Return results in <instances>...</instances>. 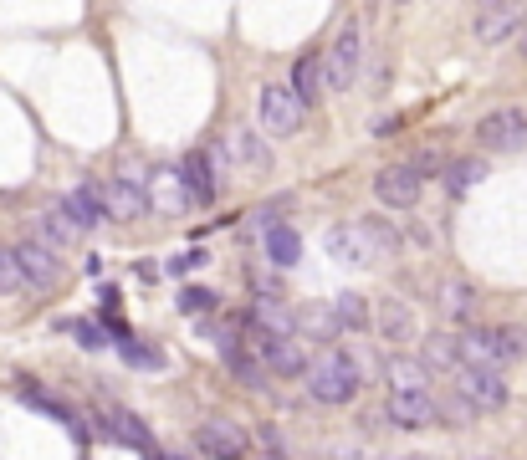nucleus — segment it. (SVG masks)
<instances>
[{
  "mask_svg": "<svg viewBox=\"0 0 527 460\" xmlns=\"http://www.w3.org/2000/svg\"><path fill=\"white\" fill-rule=\"evenodd\" d=\"M522 353H527L522 328H466V333H456V358L471 363V368H507Z\"/></svg>",
  "mask_w": 527,
  "mask_h": 460,
  "instance_id": "obj_1",
  "label": "nucleus"
},
{
  "mask_svg": "<svg viewBox=\"0 0 527 460\" xmlns=\"http://www.w3.org/2000/svg\"><path fill=\"white\" fill-rule=\"evenodd\" d=\"M302 374H307L302 379L307 394H313L318 404H333V409L338 404H354L359 399V384H364L359 379V363L348 358V353H323L313 368H302Z\"/></svg>",
  "mask_w": 527,
  "mask_h": 460,
  "instance_id": "obj_2",
  "label": "nucleus"
},
{
  "mask_svg": "<svg viewBox=\"0 0 527 460\" xmlns=\"http://www.w3.org/2000/svg\"><path fill=\"white\" fill-rule=\"evenodd\" d=\"M241 328H246V348H251V358L261 363V368H267V379H302V348L292 343V338H282V333H267V328H261V322L256 317H246L241 322Z\"/></svg>",
  "mask_w": 527,
  "mask_h": 460,
  "instance_id": "obj_3",
  "label": "nucleus"
},
{
  "mask_svg": "<svg viewBox=\"0 0 527 460\" xmlns=\"http://www.w3.org/2000/svg\"><path fill=\"white\" fill-rule=\"evenodd\" d=\"M476 144L492 149V154L527 149V108H497L487 118H476Z\"/></svg>",
  "mask_w": 527,
  "mask_h": 460,
  "instance_id": "obj_4",
  "label": "nucleus"
},
{
  "mask_svg": "<svg viewBox=\"0 0 527 460\" xmlns=\"http://www.w3.org/2000/svg\"><path fill=\"white\" fill-rule=\"evenodd\" d=\"M302 103L292 98V87L282 82H267L261 87V98H256V118H261V133H272V138H292L302 128Z\"/></svg>",
  "mask_w": 527,
  "mask_h": 460,
  "instance_id": "obj_5",
  "label": "nucleus"
},
{
  "mask_svg": "<svg viewBox=\"0 0 527 460\" xmlns=\"http://www.w3.org/2000/svg\"><path fill=\"white\" fill-rule=\"evenodd\" d=\"M456 394H461V404H471V409H502V404L512 399L502 368H471V363L456 368Z\"/></svg>",
  "mask_w": 527,
  "mask_h": 460,
  "instance_id": "obj_6",
  "label": "nucleus"
},
{
  "mask_svg": "<svg viewBox=\"0 0 527 460\" xmlns=\"http://www.w3.org/2000/svg\"><path fill=\"white\" fill-rule=\"evenodd\" d=\"M11 256H16V266H21V276H26V292H47V287H57V282H62V251L41 246L36 236L16 241V246H11Z\"/></svg>",
  "mask_w": 527,
  "mask_h": 460,
  "instance_id": "obj_7",
  "label": "nucleus"
},
{
  "mask_svg": "<svg viewBox=\"0 0 527 460\" xmlns=\"http://www.w3.org/2000/svg\"><path fill=\"white\" fill-rule=\"evenodd\" d=\"M359 52H364V31H359V21H348V26L338 31V41L328 46V57H323V82H328L333 92H343L348 82H354Z\"/></svg>",
  "mask_w": 527,
  "mask_h": 460,
  "instance_id": "obj_8",
  "label": "nucleus"
},
{
  "mask_svg": "<svg viewBox=\"0 0 527 460\" xmlns=\"http://www.w3.org/2000/svg\"><path fill=\"white\" fill-rule=\"evenodd\" d=\"M420 190H425V179L415 164H389L374 174V195L384 210H415L420 205Z\"/></svg>",
  "mask_w": 527,
  "mask_h": 460,
  "instance_id": "obj_9",
  "label": "nucleus"
},
{
  "mask_svg": "<svg viewBox=\"0 0 527 460\" xmlns=\"http://www.w3.org/2000/svg\"><path fill=\"white\" fill-rule=\"evenodd\" d=\"M93 420H98V435L118 440V445H134L144 455H154V435L139 414H128L123 404H93Z\"/></svg>",
  "mask_w": 527,
  "mask_h": 460,
  "instance_id": "obj_10",
  "label": "nucleus"
},
{
  "mask_svg": "<svg viewBox=\"0 0 527 460\" xmlns=\"http://www.w3.org/2000/svg\"><path fill=\"white\" fill-rule=\"evenodd\" d=\"M384 420H389L394 430H430L435 420H441V399H435L430 389H425V394H389Z\"/></svg>",
  "mask_w": 527,
  "mask_h": 460,
  "instance_id": "obj_11",
  "label": "nucleus"
},
{
  "mask_svg": "<svg viewBox=\"0 0 527 460\" xmlns=\"http://www.w3.org/2000/svg\"><path fill=\"white\" fill-rule=\"evenodd\" d=\"M323 251H328V256H333L338 266H354V271L374 266V256H379L364 225H333L328 236H323Z\"/></svg>",
  "mask_w": 527,
  "mask_h": 460,
  "instance_id": "obj_12",
  "label": "nucleus"
},
{
  "mask_svg": "<svg viewBox=\"0 0 527 460\" xmlns=\"http://www.w3.org/2000/svg\"><path fill=\"white\" fill-rule=\"evenodd\" d=\"M98 200H103V215H113V220H139L149 210L139 174H113L108 184H98Z\"/></svg>",
  "mask_w": 527,
  "mask_h": 460,
  "instance_id": "obj_13",
  "label": "nucleus"
},
{
  "mask_svg": "<svg viewBox=\"0 0 527 460\" xmlns=\"http://www.w3.org/2000/svg\"><path fill=\"white\" fill-rule=\"evenodd\" d=\"M195 445H200L210 460H246V450H251V440H246V430H241L236 420H205V425L195 430Z\"/></svg>",
  "mask_w": 527,
  "mask_h": 460,
  "instance_id": "obj_14",
  "label": "nucleus"
},
{
  "mask_svg": "<svg viewBox=\"0 0 527 460\" xmlns=\"http://www.w3.org/2000/svg\"><path fill=\"white\" fill-rule=\"evenodd\" d=\"M57 210L77 225V236H87V230H98L108 215H103V200H98V184H77V190H67L57 200Z\"/></svg>",
  "mask_w": 527,
  "mask_h": 460,
  "instance_id": "obj_15",
  "label": "nucleus"
},
{
  "mask_svg": "<svg viewBox=\"0 0 527 460\" xmlns=\"http://www.w3.org/2000/svg\"><path fill=\"white\" fill-rule=\"evenodd\" d=\"M522 26H527V11H522V0H502V6H487V11H481V21H476V41L497 46V41L517 36Z\"/></svg>",
  "mask_w": 527,
  "mask_h": 460,
  "instance_id": "obj_16",
  "label": "nucleus"
},
{
  "mask_svg": "<svg viewBox=\"0 0 527 460\" xmlns=\"http://www.w3.org/2000/svg\"><path fill=\"white\" fill-rule=\"evenodd\" d=\"M215 343H221V358H226V368H231V374L246 384V389H267L272 379H267V368H261L256 358H251V348L236 338V328L231 333H215Z\"/></svg>",
  "mask_w": 527,
  "mask_h": 460,
  "instance_id": "obj_17",
  "label": "nucleus"
},
{
  "mask_svg": "<svg viewBox=\"0 0 527 460\" xmlns=\"http://www.w3.org/2000/svg\"><path fill=\"white\" fill-rule=\"evenodd\" d=\"M144 205H149V210H164V215H180V210L190 205L185 184H180V169H154V174L144 179Z\"/></svg>",
  "mask_w": 527,
  "mask_h": 460,
  "instance_id": "obj_18",
  "label": "nucleus"
},
{
  "mask_svg": "<svg viewBox=\"0 0 527 460\" xmlns=\"http://www.w3.org/2000/svg\"><path fill=\"white\" fill-rule=\"evenodd\" d=\"M384 379H389V394H425L430 389V363L425 358H400L394 353L384 363Z\"/></svg>",
  "mask_w": 527,
  "mask_h": 460,
  "instance_id": "obj_19",
  "label": "nucleus"
},
{
  "mask_svg": "<svg viewBox=\"0 0 527 460\" xmlns=\"http://www.w3.org/2000/svg\"><path fill=\"white\" fill-rule=\"evenodd\" d=\"M379 338L384 343H410L415 333H420V322H415V307L410 302H400V297H389L384 307H379Z\"/></svg>",
  "mask_w": 527,
  "mask_h": 460,
  "instance_id": "obj_20",
  "label": "nucleus"
},
{
  "mask_svg": "<svg viewBox=\"0 0 527 460\" xmlns=\"http://www.w3.org/2000/svg\"><path fill=\"white\" fill-rule=\"evenodd\" d=\"M226 154L246 169H272V149H267V138H261L256 128H231L226 133Z\"/></svg>",
  "mask_w": 527,
  "mask_h": 460,
  "instance_id": "obj_21",
  "label": "nucleus"
},
{
  "mask_svg": "<svg viewBox=\"0 0 527 460\" xmlns=\"http://www.w3.org/2000/svg\"><path fill=\"white\" fill-rule=\"evenodd\" d=\"M323 92H328V82H323V57H318V52L297 57V67H292V98L307 108V103H318Z\"/></svg>",
  "mask_w": 527,
  "mask_h": 460,
  "instance_id": "obj_22",
  "label": "nucleus"
},
{
  "mask_svg": "<svg viewBox=\"0 0 527 460\" xmlns=\"http://www.w3.org/2000/svg\"><path fill=\"white\" fill-rule=\"evenodd\" d=\"M180 184H185V195L195 205H210L215 200V169H210V154H190L180 164Z\"/></svg>",
  "mask_w": 527,
  "mask_h": 460,
  "instance_id": "obj_23",
  "label": "nucleus"
},
{
  "mask_svg": "<svg viewBox=\"0 0 527 460\" xmlns=\"http://www.w3.org/2000/svg\"><path fill=\"white\" fill-rule=\"evenodd\" d=\"M31 236H36L41 246H52V251H67L72 241H82V236H77V225H72V220H67L57 205L36 215V230H31Z\"/></svg>",
  "mask_w": 527,
  "mask_h": 460,
  "instance_id": "obj_24",
  "label": "nucleus"
},
{
  "mask_svg": "<svg viewBox=\"0 0 527 460\" xmlns=\"http://www.w3.org/2000/svg\"><path fill=\"white\" fill-rule=\"evenodd\" d=\"M261 246H267V261L272 266H297V256H302V236L292 225H267V236H261Z\"/></svg>",
  "mask_w": 527,
  "mask_h": 460,
  "instance_id": "obj_25",
  "label": "nucleus"
},
{
  "mask_svg": "<svg viewBox=\"0 0 527 460\" xmlns=\"http://www.w3.org/2000/svg\"><path fill=\"white\" fill-rule=\"evenodd\" d=\"M16 399H21V404H31V409H41V414H47V420H62V425H72V430H77L72 409H67L57 394H47L41 384H31V379H26V384H16Z\"/></svg>",
  "mask_w": 527,
  "mask_h": 460,
  "instance_id": "obj_26",
  "label": "nucleus"
},
{
  "mask_svg": "<svg viewBox=\"0 0 527 460\" xmlns=\"http://www.w3.org/2000/svg\"><path fill=\"white\" fill-rule=\"evenodd\" d=\"M333 322H338V333H364L369 328V302L359 292H338L333 297Z\"/></svg>",
  "mask_w": 527,
  "mask_h": 460,
  "instance_id": "obj_27",
  "label": "nucleus"
},
{
  "mask_svg": "<svg viewBox=\"0 0 527 460\" xmlns=\"http://www.w3.org/2000/svg\"><path fill=\"white\" fill-rule=\"evenodd\" d=\"M481 179H487V164H476V159H461V164H451V195H466L471 190V184H481Z\"/></svg>",
  "mask_w": 527,
  "mask_h": 460,
  "instance_id": "obj_28",
  "label": "nucleus"
},
{
  "mask_svg": "<svg viewBox=\"0 0 527 460\" xmlns=\"http://www.w3.org/2000/svg\"><path fill=\"white\" fill-rule=\"evenodd\" d=\"M16 292H26V276H21L11 246H0V297H16Z\"/></svg>",
  "mask_w": 527,
  "mask_h": 460,
  "instance_id": "obj_29",
  "label": "nucleus"
},
{
  "mask_svg": "<svg viewBox=\"0 0 527 460\" xmlns=\"http://www.w3.org/2000/svg\"><path fill=\"white\" fill-rule=\"evenodd\" d=\"M471 307H476V297H471V287H461V282H451V287H446V297H441V312H446V317H471Z\"/></svg>",
  "mask_w": 527,
  "mask_h": 460,
  "instance_id": "obj_30",
  "label": "nucleus"
},
{
  "mask_svg": "<svg viewBox=\"0 0 527 460\" xmlns=\"http://www.w3.org/2000/svg\"><path fill=\"white\" fill-rule=\"evenodd\" d=\"M62 328H67V333H77V343H82V348H108V343H113V338L98 328V322H62Z\"/></svg>",
  "mask_w": 527,
  "mask_h": 460,
  "instance_id": "obj_31",
  "label": "nucleus"
},
{
  "mask_svg": "<svg viewBox=\"0 0 527 460\" xmlns=\"http://www.w3.org/2000/svg\"><path fill=\"white\" fill-rule=\"evenodd\" d=\"M174 307H180L185 317H190V312H210V307H215V292H210V287H185Z\"/></svg>",
  "mask_w": 527,
  "mask_h": 460,
  "instance_id": "obj_32",
  "label": "nucleus"
},
{
  "mask_svg": "<svg viewBox=\"0 0 527 460\" xmlns=\"http://www.w3.org/2000/svg\"><path fill=\"white\" fill-rule=\"evenodd\" d=\"M425 363H446V368H461V358H456V338H430V343H425Z\"/></svg>",
  "mask_w": 527,
  "mask_h": 460,
  "instance_id": "obj_33",
  "label": "nucleus"
},
{
  "mask_svg": "<svg viewBox=\"0 0 527 460\" xmlns=\"http://www.w3.org/2000/svg\"><path fill=\"white\" fill-rule=\"evenodd\" d=\"M118 348H123V358L134 363V368H159V363H164V353H159V348H139L134 338H128V343H118Z\"/></svg>",
  "mask_w": 527,
  "mask_h": 460,
  "instance_id": "obj_34",
  "label": "nucleus"
},
{
  "mask_svg": "<svg viewBox=\"0 0 527 460\" xmlns=\"http://www.w3.org/2000/svg\"><path fill=\"white\" fill-rule=\"evenodd\" d=\"M205 261H210L205 251H185V256H174V261H169V271H174V276H185V271H195V266H205Z\"/></svg>",
  "mask_w": 527,
  "mask_h": 460,
  "instance_id": "obj_35",
  "label": "nucleus"
},
{
  "mask_svg": "<svg viewBox=\"0 0 527 460\" xmlns=\"http://www.w3.org/2000/svg\"><path fill=\"white\" fill-rule=\"evenodd\" d=\"M471 6H476V11H487V6H502V0H471Z\"/></svg>",
  "mask_w": 527,
  "mask_h": 460,
  "instance_id": "obj_36",
  "label": "nucleus"
},
{
  "mask_svg": "<svg viewBox=\"0 0 527 460\" xmlns=\"http://www.w3.org/2000/svg\"><path fill=\"white\" fill-rule=\"evenodd\" d=\"M154 460H185L180 450H164V455H154Z\"/></svg>",
  "mask_w": 527,
  "mask_h": 460,
  "instance_id": "obj_37",
  "label": "nucleus"
},
{
  "mask_svg": "<svg viewBox=\"0 0 527 460\" xmlns=\"http://www.w3.org/2000/svg\"><path fill=\"white\" fill-rule=\"evenodd\" d=\"M517 52H522V57H527V26H522V41H517Z\"/></svg>",
  "mask_w": 527,
  "mask_h": 460,
  "instance_id": "obj_38",
  "label": "nucleus"
},
{
  "mask_svg": "<svg viewBox=\"0 0 527 460\" xmlns=\"http://www.w3.org/2000/svg\"><path fill=\"white\" fill-rule=\"evenodd\" d=\"M405 460H430V455H405Z\"/></svg>",
  "mask_w": 527,
  "mask_h": 460,
  "instance_id": "obj_39",
  "label": "nucleus"
},
{
  "mask_svg": "<svg viewBox=\"0 0 527 460\" xmlns=\"http://www.w3.org/2000/svg\"><path fill=\"white\" fill-rule=\"evenodd\" d=\"M400 6H405V0H400Z\"/></svg>",
  "mask_w": 527,
  "mask_h": 460,
  "instance_id": "obj_40",
  "label": "nucleus"
}]
</instances>
